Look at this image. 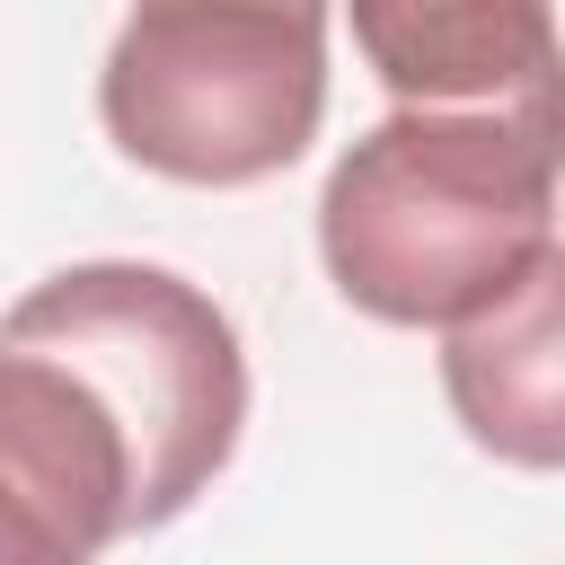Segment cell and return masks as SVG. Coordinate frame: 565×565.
<instances>
[{
    "mask_svg": "<svg viewBox=\"0 0 565 565\" xmlns=\"http://www.w3.org/2000/svg\"><path fill=\"white\" fill-rule=\"evenodd\" d=\"M397 106H486L556 88V0H344Z\"/></svg>",
    "mask_w": 565,
    "mask_h": 565,
    "instance_id": "8992f818",
    "label": "cell"
},
{
    "mask_svg": "<svg viewBox=\"0 0 565 565\" xmlns=\"http://www.w3.org/2000/svg\"><path fill=\"white\" fill-rule=\"evenodd\" d=\"M556 247V88L380 115L318 194V256L380 327H450Z\"/></svg>",
    "mask_w": 565,
    "mask_h": 565,
    "instance_id": "6da1fadb",
    "label": "cell"
},
{
    "mask_svg": "<svg viewBox=\"0 0 565 565\" xmlns=\"http://www.w3.org/2000/svg\"><path fill=\"white\" fill-rule=\"evenodd\" d=\"M141 530V468L115 406L26 335H0V565H88Z\"/></svg>",
    "mask_w": 565,
    "mask_h": 565,
    "instance_id": "277c9868",
    "label": "cell"
},
{
    "mask_svg": "<svg viewBox=\"0 0 565 565\" xmlns=\"http://www.w3.org/2000/svg\"><path fill=\"white\" fill-rule=\"evenodd\" d=\"M0 335L53 344L115 406L141 468V530H168L230 468L247 424V353L203 282L132 256H88L44 274L0 318Z\"/></svg>",
    "mask_w": 565,
    "mask_h": 565,
    "instance_id": "3957f363",
    "label": "cell"
},
{
    "mask_svg": "<svg viewBox=\"0 0 565 565\" xmlns=\"http://www.w3.org/2000/svg\"><path fill=\"white\" fill-rule=\"evenodd\" d=\"M565 256L547 247L521 282H503L486 309L441 327V388L468 424L477 450L512 468H556L565 459Z\"/></svg>",
    "mask_w": 565,
    "mask_h": 565,
    "instance_id": "5b68a950",
    "label": "cell"
},
{
    "mask_svg": "<svg viewBox=\"0 0 565 565\" xmlns=\"http://www.w3.org/2000/svg\"><path fill=\"white\" fill-rule=\"evenodd\" d=\"M335 0H132L97 71L106 141L168 185H265L327 115Z\"/></svg>",
    "mask_w": 565,
    "mask_h": 565,
    "instance_id": "7a4b0ae2",
    "label": "cell"
}]
</instances>
